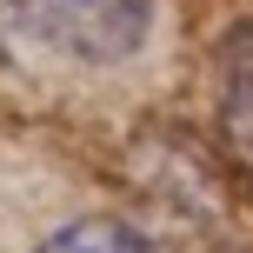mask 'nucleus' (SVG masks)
<instances>
[{
	"label": "nucleus",
	"instance_id": "obj_1",
	"mask_svg": "<svg viewBox=\"0 0 253 253\" xmlns=\"http://www.w3.org/2000/svg\"><path fill=\"white\" fill-rule=\"evenodd\" d=\"M160 0H13L20 27L40 47L67 53L80 67H120L147 47Z\"/></svg>",
	"mask_w": 253,
	"mask_h": 253
},
{
	"label": "nucleus",
	"instance_id": "obj_2",
	"mask_svg": "<svg viewBox=\"0 0 253 253\" xmlns=\"http://www.w3.org/2000/svg\"><path fill=\"white\" fill-rule=\"evenodd\" d=\"M40 253H167L160 240L133 227V220H114V213H87L74 227H60L53 240H40Z\"/></svg>",
	"mask_w": 253,
	"mask_h": 253
}]
</instances>
